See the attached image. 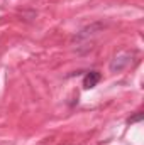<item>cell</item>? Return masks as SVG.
I'll return each mask as SVG.
<instances>
[{"label":"cell","mask_w":144,"mask_h":145,"mask_svg":"<svg viewBox=\"0 0 144 145\" xmlns=\"http://www.w3.org/2000/svg\"><path fill=\"white\" fill-rule=\"evenodd\" d=\"M100 72L98 71H90L85 74V78H83V88L85 89H92V88H95L97 84H98V81H100Z\"/></svg>","instance_id":"6da1fadb"},{"label":"cell","mask_w":144,"mask_h":145,"mask_svg":"<svg viewBox=\"0 0 144 145\" xmlns=\"http://www.w3.org/2000/svg\"><path fill=\"white\" fill-rule=\"evenodd\" d=\"M139 120H143V113H137L136 116H132V118H129L127 121H129V123H134V121H139Z\"/></svg>","instance_id":"7a4b0ae2"}]
</instances>
